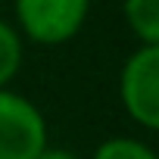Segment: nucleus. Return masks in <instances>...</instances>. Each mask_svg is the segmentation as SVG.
I'll return each instance as SVG.
<instances>
[{
    "label": "nucleus",
    "mask_w": 159,
    "mask_h": 159,
    "mask_svg": "<svg viewBox=\"0 0 159 159\" xmlns=\"http://www.w3.org/2000/svg\"><path fill=\"white\" fill-rule=\"evenodd\" d=\"M13 13L22 41L59 47L84 28L91 0H13Z\"/></svg>",
    "instance_id": "obj_1"
},
{
    "label": "nucleus",
    "mask_w": 159,
    "mask_h": 159,
    "mask_svg": "<svg viewBox=\"0 0 159 159\" xmlns=\"http://www.w3.org/2000/svg\"><path fill=\"white\" fill-rule=\"evenodd\" d=\"M119 100L134 125L159 128V44H137L128 53L119 72Z\"/></svg>",
    "instance_id": "obj_2"
},
{
    "label": "nucleus",
    "mask_w": 159,
    "mask_h": 159,
    "mask_svg": "<svg viewBox=\"0 0 159 159\" xmlns=\"http://www.w3.org/2000/svg\"><path fill=\"white\" fill-rule=\"evenodd\" d=\"M47 147V122L41 109L10 91L0 88V159H34Z\"/></svg>",
    "instance_id": "obj_3"
},
{
    "label": "nucleus",
    "mask_w": 159,
    "mask_h": 159,
    "mask_svg": "<svg viewBox=\"0 0 159 159\" xmlns=\"http://www.w3.org/2000/svg\"><path fill=\"white\" fill-rule=\"evenodd\" d=\"M122 19L137 44H159V0H122Z\"/></svg>",
    "instance_id": "obj_4"
},
{
    "label": "nucleus",
    "mask_w": 159,
    "mask_h": 159,
    "mask_svg": "<svg viewBox=\"0 0 159 159\" xmlns=\"http://www.w3.org/2000/svg\"><path fill=\"white\" fill-rule=\"evenodd\" d=\"M22 53V34L16 31V25L0 19V88H10V81L19 75Z\"/></svg>",
    "instance_id": "obj_5"
},
{
    "label": "nucleus",
    "mask_w": 159,
    "mask_h": 159,
    "mask_svg": "<svg viewBox=\"0 0 159 159\" xmlns=\"http://www.w3.org/2000/svg\"><path fill=\"white\" fill-rule=\"evenodd\" d=\"M91 159H159L156 150L137 137H109L103 140Z\"/></svg>",
    "instance_id": "obj_6"
},
{
    "label": "nucleus",
    "mask_w": 159,
    "mask_h": 159,
    "mask_svg": "<svg viewBox=\"0 0 159 159\" xmlns=\"http://www.w3.org/2000/svg\"><path fill=\"white\" fill-rule=\"evenodd\" d=\"M34 159H81V156H78V153H72V150H66V147H44Z\"/></svg>",
    "instance_id": "obj_7"
}]
</instances>
